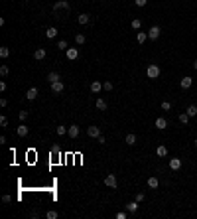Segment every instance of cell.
I'll return each mask as SVG.
<instances>
[{"mask_svg":"<svg viewBox=\"0 0 197 219\" xmlns=\"http://www.w3.org/2000/svg\"><path fill=\"white\" fill-rule=\"evenodd\" d=\"M169 168H172L173 172H175V170H179V168H182V160H179V158H169Z\"/></svg>","mask_w":197,"mask_h":219,"instance_id":"30bf717a","label":"cell"},{"mask_svg":"<svg viewBox=\"0 0 197 219\" xmlns=\"http://www.w3.org/2000/svg\"><path fill=\"white\" fill-rule=\"evenodd\" d=\"M45 217H47V219H57V217H59V213H57V211H47Z\"/></svg>","mask_w":197,"mask_h":219,"instance_id":"f546056e","label":"cell"},{"mask_svg":"<svg viewBox=\"0 0 197 219\" xmlns=\"http://www.w3.org/2000/svg\"><path fill=\"white\" fill-rule=\"evenodd\" d=\"M172 109V103H169V101H164L162 103V111H169Z\"/></svg>","mask_w":197,"mask_h":219,"instance_id":"1f68e13d","label":"cell"},{"mask_svg":"<svg viewBox=\"0 0 197 219\" xmlns=\"http://www.w3.org/2000/svg\"><path fill=\"white\" fill-rule=\"evenodd\" d=\"M47 81L49 83H55V81H61V77H59V73H55V71H51L49 75H47Z\"/></svg>","mask_w":197,"mask_h":219,"instance_id":"7402d4cb","label":"cell"},{"mask_svg":"<svg viewBox=\"0 0 197 219\" xmlns=\"http://www.w3.org/2000/svg\"><path fill=\"white\" fill-rule=\"evenodd\" d=\"M146 75H148V79H158L160 77V67L156 63H150L148 69H146Z\"/></svg>","mask_w":197,"mask_h":219,"instance_id":"6da1fadb","label":"cell"},{"mask_svg":"<svg viewBox=\"0 0 197 219\" xmlns=\"http://www.w3.org/2000/svg\"><path fill=\"white\" fill-rule=\"evenodd\" d=\"M101 91H103V83H101V81H93L91 83V93L97 95V93H101Z\"/></svg>","mask_w":197,"mask_h":219,"instance_id":"7c38bea8","label":"cell"},{"mask_svg":"<svg viewBox=\"0 0 197 219\" xmlns=\"http://www.w3.org/2000/svg\"><path fill=\"white\" fill-rule=\"evenodd\" d=\"M189 119H191V116H189L187 113H182V115H179V122H183V125H187Z\"/></svg>","mask_w":197,"mask_h":219,"instance_id":"484cf974","label":"cell"},{"mask_svg":"<svg viewBox=\"0 0 197 219\" xmlns=\"http://www.w3.org/2000/svg\"><path fill=\"white\" fill-rule=\"evenodd\" d=\"M75 44H77V46H83V44H85V36H83V34H77V36H75Z\"/></svg>","mask_w":197,"mask_h":219,"instance_id":"4316f807","label":"cell"},{"mask_svg":"<svg viewBox=\"0 0 197 219\" xmlns=\"http://www.w3.org/2000/svg\"><path fill=\"white\" fill-rule=\"evenodd\" d=\"M51 154H61V148L57 146V144H53V146H51Z\"/></svg>","mask_w":197,"mask_h":219,"instance_id":"8d00e7d4","label":"cell"},{"mask_svg":"<svg viewBox=\"0 0 197 219\" xmlns=\"http://www.w3.org/2000/svg\"><path fill=\"white\" fill-rule=\"evenodd\" d=\"M146 40H148V34H146V32H140V30H138V34H136V42H138V44H144Z\"/></svg>","mask_w":197,"mask_h":219,"instance_id":"e0dca14e","label":"cell"},{"mask_svg":"<svg viewBox=\"0 0 197 219\" xmlns=\"http://www.w3.org/2000/svg\"><path fill=\"white\" fill-rule=\"evenodd\" d=\"M156 154H158L160 158H166V156H168V148H166V146H158Z\"/></svg>","mask_w":197,"mask_h":219,"instance_id":"603a6c76","label":"cell"},{"mask_svg":"<svg viewBox=\"0 0 197 219\" xmlns=\"http://www.w3.org/2000/svg\"><path fill=\"white\" fill-rule=\"evenodd\" d=\"M36 97H38V89H36V87L28 89V93H26V99H28V101H34Z\"/></svg>","mask_w":197,"mask_h":219,"instance_id":"5bb4252c","label":"cell"},{"mask_svg":"<svg viewBox=\"0 0 197 219\" xmlns=\"http://www.w3.org/2000/svg\"><path fill=\"white\" fill-rule=\"evenodd\" d=\"M160 32H162V30H160V26H152V28L148 30V38H150V40H158L160 38Z\"/></svg>","mask_w":197,"mask_h":219,"instance_id":"277c9868","label":"cell"},{"mask_svg":"<svg viewBox=\"0 0 197 219\" xmlns=\"http://www.w3.org/2000/svg\"><path fill=\"white\" fill-rule=\"evenodd\" d=\"M79 132H81V129H79L77 125H71V126L67 129V134L71 136V138H77V136H79Z\"/></svg>","mask_w":197,"mask_h":219,"instance_id":"ba28073f","label":"cell"},{"mask_svg":"<svg viewBox=\"0 0 197 219\" xmlns=\"http://www.w3.org/2000/svg\"><path fill=\"white\" fill-rule=\"evenodd\" d=\"M87 134L91 136V138H99V136H101V129H99V126H89V129H87Z\"/></svg>","mask_w":197,"mask_h":219,"instance_id":"9c48e42d","label":"cell"},{"mask_svg":"<svg viewBox=\"0 0 197 219\" xmlns=\"http://www.w3.org/2000/svg\"><path fill=\"white\" fill-rule=\"evenodd\" d=\"M65 51H67V59L69 61H75L79 57V50H77V47H67Z\"/></svg>","mask_w":197,"mask_h":219,"instance_id":"3957f363","label":"cell"},{"mask_svg":"<svg viewBox=\"0 0 197 219\" xmlns=\"http://www.w3.org/2000/svg\"><path fill=\"white\" fill-rule=\"evenodd\" d=\"M57 47H59V50H67V42L65 40H59V46H57Z\"/></svg>","mask_w":197,"mask_h":219,"instance_id":"f35d334b","label":"cell"},{"mask_svg":"<svg viewBox=\"0 0 197 219\" xmlns=\"http://www.w3.org/2000/svg\"><path fill=\"white\" fill-rule=\"evenodd\" d=\"M154 125H156V129H158V130H164V129L168 126V120L164 119V116H160V119H156V122H154Z\"/></svg>","mask_w":197,"mask_h":219,"instance_id":"8fae6325","label":"cell"},{"mask_svg":"<svg viewBox=\"0 0 197 219\" xmlns=\"http://www.w3.org/2000/svg\"><path fill=\"white\" fill-rule=\"evenodd\" d=\"M185 113H187L189 116H195V115H197V105H189V107H187V111H185Z\"/></svg>","mask_w":197,"mask_h":219,"instance_id":"cb8c5ba5","label":"cell"},{"mask_svg":"<svg viewBox=\"0 0 197 219\" xmlns=\"http://www.w3.org/2000/svg\"><path fill=\"white\" fill-rule=\"evenodd\" d=\"M8 55H10V50L6 46H2V47H0V57H8Z\"/></svg>","mask_w":197,"mask_h":219,"instance_id":"83f0119b","label":"cell"},{"mask_svg":"<svg viewBox=\"0 0 197 219\" xmlns=\"http://www.w3.org/2000/svg\"><path fill=\"white\" fill-rule=\"evenodd\" d=\"M105 186H109V188H116L118 186V182H116V176L114 174H106V178H105Z\"/></svg>","mask_w":197,"mask_h":219,"instance_id":"7a4b0ae2","label":"cell"},{"mask_svg":"<svg viewBox=\"0 0 197 219\" xmlns=\"http://www.w3.org/2000/svg\"><path fill=\"white\" fill-rule=\"evenodd\" d=\"M28 125H24V122H22V125H20L18 126V129H16V132H18V136H26V134H28Z\"/></svg>","mask_w":197,"mask_h":219,"instance_id":"2e32d148","label":"cell"},{"mask_svg":"<svg viewBox=\"0 0 197 219\" xmlns=\"http://www.w3.org/2000/svg\"><path fill=\"white\" fill-rule=\"evenodd\" d=\"M63 89H65V85H63L61 81H55V83H51V91L55 95H59V93H63Z\"/></svg>","mask_w":197,"mask_h":219,"instance_id":"5b68a950","label":"cell"},{"mask_svg":"<svg viewBox=\"0 0 197 219\" xmlns=\"http://www.w3.org/2000/svg\"><path fill=\"white\" fill-rule=\"evenodd\" d=\"M2 201H4V204H10V201H12V197H10V195H4Z\"/></svg>","mask_w":197,"mask_h":219,"instance_id":"b9f144b4","label":"cell"},{"mask_svg":"<svg viewBox=\"0 0 197 219\" xmlns=\"http://www.w3.org/2000/svg\"><path fill=\"white\" fill-rule=\"evenodd\" d=\"M97 109L99 111H106V101L105 99H97Z\"/></svg>","mask_w":197,"mask_h":219,"instance_id":"d4e9b609","label":"cell"},{"mask_svg":"<svg viewBox=\"0 0 197 219\" xmlns=\"http://www.w3.org/2000/svg\"><path fill=\"white\" fill-rule=\"evenodd\" d=\"M55 132H57L59 136H63V134H67V129H65V126H57V129H55Z\"/></svg>","mask_w":197,"mask_h":219,"instance_id":"4dcf8cb0","label":"cell"},{"mask_svg":"<svg viewBox=\"0 0 197 219\" xmlns=\"http://www.w3.org/2000/svg\"><path fill=\"white\" fill-rule=\"evenodd\" d=\"M55 36H57V28H53V26H51V28H47V30H45V38L53 40Z\"/></svg>","mask_w":197,"mask_h":219,"instance_id":"d6986e66","label":"cell"},{"mask_svg":"<svg viewBox=\"0 0 197 219\" xmlns=\"http://www.w3.org/2000/svg\"><path fill=\"white\" fill-rule=\"evenodd\" d=\"M124 142L128 144V146H134V144H136V134H132V132H130V134H126Z\"/></svg>","mask_w":197,"mask_h":219,"instance_id":"ffe728a7","label":"cell"},{"mask_svg":"<svg viewBox=\"0 0 197 219\" xmlns=\"http://www.w3.org/2000/svg\"><path fill=\"white\" fill-rule=\"evenodd\" d=\"M195 146H197V138H195Z\"/></svg>","mask_w":197,"mask_h":219,"instance_id":"f6af8a7d","label":"cell"},{"mask_svg":"<svg viewBox=\"0 0 197 219\" xmlns=\"http://www.w3.org/2000/svg\"><path fill=\"white\" fill-rule=\"evenodd\" d=\"M132 28H134V30H140V28H142V20H138V18L132 20Z\"/></svg>","mask_w":197,"mask_h":219,"instance_id":"f1b7e54d","label":"cell"},{"mask_svg":"<svg viewBox=\"0 0 197 219\" xmlns=\"http://www.w3.org/2000/svg\"><path fill=\"white\" fill-rule=\"evenodd\" d=\"M148 186H150L152 190H156L158 186H160V180L156 178V176H152V178H148Z\"/></svg>","mask_w":197,"mask_h":219,"instance_id":"ac0fdd59","label":"cell"},{"mask_svg":"<svg viewBox=\"0 0 197 219\" xmlns=\"http://www.w3.org/2000/svg\"><path fill=\"white\" fill-rule=\"evenodd\" d=\"M89 20H91V16H89V14H79L77 16V22L79 24H89Z\"/></svg>","mask_w":197,"mask_h":219,"instance_id":"44dd1931","label":"cell"},{"mask_svg":"<svg viewBox=\"0 0 197 219\" xmlns=\"http://www.w3.org/2000/svg\"><path fill=\"white\" fill-rule=\"evenodd\" d=\"M18 116H20V120L24 122L26 119H28V111H20V115H18Z\"/></svg>","mask_w":197,"mask_h":219,"instance_id":"d590c367","label":"cell"},{"mask_svg":"<svg viewBox=\"0 0 197 219\" xmlns=\"http://www.w3.org/2000/svg\"><path fill=\"white\" fill-rule=\"evenodd\" d=\"M144 194H142V191H138V194H136V201H138V204H142V201H144Z\"/></svg>","mask_w":197,"mask_h":219,"instance_id":"e575fe53","label":"cell"},{"mask_svg":"<svg viewBox=\"0 0 197 219\" xmlns=\"http://www.w3.org/2000/svg\"><path fill=\"white\" fill-rule=\"evenodd\" d=\"M126 211H128V213H136L138 211V201L134 199V201H130V204H126Z\"/></svg>","mask_w":197,"mask_h":219,"instance_id":"4fadbf2b","label":"cell"},{"mask_svg":"<svg viewBox=\"0 0 197 219\" xmlns=\"http://www.w3.org/2000/svg\"><path fill=\"white\" fill-rule=\"evenodd\" d=\"M193 69H197V59H195V61H193Z\"/></svg>","mask_w":197,"mask_h":219,"instance_id":"ee69618b","label":"cell"},{"mask_svg":"<svg viewBox=\"0 0 197 219\" xmlns=\"http://www.w3.org/2000/svg\"><path fill=\"white\" fill-rule=\"evenodd\" d=\"M134 4H136V6H146V4H148V0H134Z\"/></svg>","mask_w":197,"mask_h":219,"instance_id":"74e56055","label":"cell"},{"mask_svg":"<svg viewBox=\"0 0 197 219\" xmlns=\"http://www.w3.org/2000/svg\"><path fill=\"white\" fill-rule=\"evenodd\" d=\"M116 219H126V213L124 211H118V213H116Z\"/></svg>","mask_w":197,"mask_h":219,"instance_id":"60d3db41","label":"cell"},{"mask_svg":"<svg viewBox=\"0 0 197 219\" xmlns=\"http://www.w3.org/2000/svg\"><path fill=\"white\" fill-rule=\"evenodd\" d=\"M53 10H55V12H57V10H69V2H67V0H59V2L53 4Z\"/></svg>","mask_w":197,"mask_h":219,"instance_id":"52a82bcc","label":"cell"},{"mask_svg":"<svg viewBox=\"0 0 197 219\" xmlns=\"http://www.w3.org/2000/svg\"><path fill=\"white\" fill-rule=\"evenodd\" d=\"M97 140H99V144H105V142H106V138H105V136H103V134H101V136H99V138H97Z\"/></svg>","mask_w":197,"mask_h":219,"instance_id":"7bdbcfd3","label":"cell"},{"mask_svg":"<svg viewBox=\"0 0 197 219\" xmlns=\"http://www.w3.org/2000/svg\"><path fill=\"white\" fill-rule=\"evenodd\" d=\"M0 75H2V77L8 75V65H2V67H0Z\"/></svg>","mask_w":197,"mask_h":219,"instance_id":"836d02e7","label":"cell"},{"mask_svg":"<svg viewBox=\"0 0 197 219\" xmlns=\"http://www.w3.org/2000/svg\"><path fill=\"white\" fill-rule=\"evenodd\" d=\"M0 125H2V126H8V119H6V116H0Z\"/></svg>","mask_w":197,"mask_h":219,"instance_id":"ab89813d","label":"cell"},{"mask_svg":"<svg viewBox=\"0 0 197 219\" xmlns=\"http://www.w3.org/2000/svg\"><path fill=\"white\" fill-rule=\"evenodd\" d=\"M103 89H105V91H113V83H110V81H105V83H103Z\"/></svg>","mask_w":197,"mask_h":219,"instance_id":"d6a6232c","label":"cell"},{"mask_svg":"<svg viewBox=\"0 0 197 219\" xmlns=\"http://www.w3.org/2000/svg\"><path fill=\"white\" fill-rule=\"evenodd\" d=\"M45 53H47V51L44 50V47H38V50L34 51V57H36V59L40 61V59H44V57H45Z\"/></svg>","mask_w":197,"mask_h":219,"instance_id":"9a60e30c","label":"cell"},{"mask_svg":"<svg viewBox=\"0 0 197 219\" xmlns=\"http://www.w3.org/2000/svg\"><path fill=\"white\" fill-rule=\"evenodd\" d=\"M191 85H193V77H187V75H185L182 81H179V87H182V89H189Z\"/></svg>","mask_w":197,"mask_h":219,"instance_id":"8992f818","label":"cell"}]
</instances>
